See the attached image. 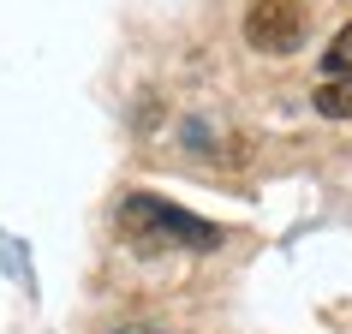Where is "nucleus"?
<instances>
[{
	"mask_svg": "<svg viewBox=\"0 0 352 334\" xmlns=\"http://www.w3.org/2000/svg\"><path fill=\"white\" fill-rule=\"evenodd\" d=\"M120 233H126L138 251H173V245L209 251V245L221 239L209 221H191L186 209L155 203V197H126V209H120Z\"/></svg>",
	"mask_w": 352,
	"mask_h": 334,
	"instance_id": "1",
	"label": "nucleus"
},
{
	"mask_svg": "<svg viewBox=\"0 0 352 334\" xmlns=\"http://www.w3.org/2000/svg\"><path fill=\"white\" fill-rule=\"evenodd\" d=\"M305 6L298 0H251V12H245V42L257 48V54H293L298 42H305Z\"/></svg>",
	"mask_w": 352,
	"mask_h": 334,
	"instance_id": "2",
	"label": "nucleus"
},
{
	"mask_svg": "<svg viewBox=\"0 0 352 334\" xmlns=\"http://www.w3.org/2000/svg\"><path fill=\"white\" fill-rule=\"evenodd\" d=\"M316 113H329V120H352V72L346 78H322V84H316Z\"/></svg>",
	"mask_w": 352,
	"mask_h": 334,
	"instance_id": "3",
	"label": "nucleus"
},
{
	"mask_svg": "<svg viewBox=\"0 0 352 334\" xmlns=\"http://www.w3.org/2000/svg\"><path fill=\"white\" fill-rule=\"evenodd\" d=\"M322 72H329V78H346V72H352V24L329 42V54H322Z\"/></svg>",
	"mask_w": 352,
	"mask_h": 334,
	"instance_id": "4",
	"label": "nucleus"
},
{
	"mask_svg": "<svg viewBox=\"0 0 352 334\" xmlns=\"http://www.w3.org/2000/svg\"><path fill=\"white\" fill-rule=\"evenodd\" d=\"M126 334H149V329H126Z\"/></svg>",
	"mask_w": 352,
	"mask_h": 334,
	"instance_id": "5",
	"label": "nucleus"
}]
</instances>
